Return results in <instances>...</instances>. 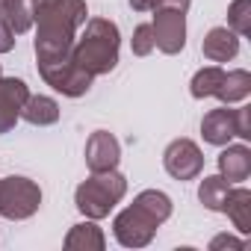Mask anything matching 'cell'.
Instances as JSON below:
<instances>
[{
  "label": "cell",
  "mask_w": 251,
  "mask_h": 251,
  "mask_svg": "<svg viewBox=\"0 0 251 251\" xmlns=\"http://www.w3.org/2000/svg\"><path fill=\"white\" fill-rule=\"evenodd\" d=\"M86 0H39L33 6L36 65H50L74 56L77 30L86 24Z\"/></svg>",
  "instance_id": "cell-1"
},
{
  "label": "cell",
  "mask_w": 251,
  "mask_h": 251,
  "mask_svg": "<svg viewBox=\"0 0 251 251\" xmlns=\"http://www.w3.org/2000/svg\"><path fill=\"white\" fill-rule=\"evenodd\" d=\"M83 36L74 42V59L83 71H89L92 77L109 74L118 65V48H121V36L118 27L106 18H86L83 24Z\"/></svg>",
  "instance_id": "cell-2"
},
{
  "label": "cell",
  "mask_w": 251,
  "mask_h": 251,
  "mask_svg": "<svg viewBox=\"0 0 251 251\" xmlns=\"http://www.w3.org/2000/svg\"><path fill=\"white\" fill-rule=\"evenodd\" d=\"M127 195V177L121 172L109 169V172H92V177H86L77 192H74V204L86 219H103L109 216V210Z\"/></svg>",
  "instance_id": "cell-3"
},
{
  "label": "cell",
  "mask_w": 251,
  "mask_h": 251,
  "mask_svg": "<svg viewBox=\"0 0 251 251\" xmlns=\"http://www.w3.org/2000/svg\"><path fill=\"white\" fill-rule=\"evenodd\" d=\"M42 207V189L36 180L12 175V177H0V216L9 222H24L36 216Z\"/></svg>",
  "instance_id": "cell-4"
},
{
  "label": "cell",
  "mask_w": 251,
  "mask_h": 251,
  "mask_svg": "<svg viewBox=\"0 0 251 251\" xmlns=\"http://www.w3.org/2000/svg\"><path fill=\"white\" fill-rule=\"evenodd\" d=\"M160 225H163V222H160L151 210H145L142 204L133 201L127 210H121V213L115 216L112 233H115V239H118L124 248H145V245L154 239V233H157Z\"/></svg>",
  "instance_id": "cell-5"
},
{
  "label": "cell",
  "mask_w": 251,
  "mask_h": 251,
  "mask_svg": "<svg viewBox=\"0 0 251 251\" xmlns=\"http://www.w3.org/2000/svg\"><path fill=\"white\" fill-rule=\"evenodd\" d=\"M151 30H154V45L163 53L175 56L186 48V12L172 9V6H160V9H154Z\"/></svg>",
  "instance_id": "cell-6"
},
{
  "label": "cell",
  "mask_w": 251,
  "mask_h": 251,
  "mask_svg": "<svg viewBox=\"0 0 251 251\" xmlns=\"http://www.w3.org/2000/svg\"><path fill=\"white\" fill-rule=\"evenodd\" d=\"M163 166L175 180H192L204 169V154L192 139H175L163 151Z\"/></svg>",
  "instance_id": "cell-7"
},
{
  "label": "cell",
  "mask_w": 251,
  "mask_h": 251,
  "mask_svg": "<svg viewBox=\"0 0 251 251\" xmlns=\"http://www.w3.org/2000/svg\"><path fill=\"white\" fill-rule=\"evenodd\" d=\"M27 98L30 89L21 77H0V133H9L15 127Z\"/></svg>",
  "instance_id": "cell-8"
},
{
  "label": "cell",
  "mask_w": 251,
  "mask_h": 251,
  "mask_svg": "<svg viewBox=\"0 0 251 251\" xmlns=\"http://www.w3.org/2000/svg\"><path fill=\"white\" fill-rule=\"evenodd\" d=\"M121 160V145L109 130H95L86 139V166L89 172H109Z\"/></svg>",
  "instance_id": "cell-9"
},
{
  "label": "cell",
  "mask_w": 251,
  "mask_h": 251,
  "mask_svg": "<svg viewBox=\"0 0 251 251\" xmlns=\"http://www.w3.org/2000/svg\"><path fill=\"white\" fill-rule=\"evenodd\" d=\"M201 136L210 145H219V148L227 145L236 136V109H227V106L210 109L201 121Z\"/></svg>",
  "instance_id": "cell-10"
},
{
  "label": "cell",
  "mask_w": 251,
  "mask_h": 251,
  "mask_svg": "<svg viewBox=\"0 0 251 251\" xmlns=\"http://www.w3.org/2000/svg\"><path fill=\"white\" fill-rule=\"evenodd\" d=\"M201 50L210 62H227L239 53V36L230 30V27H213L204 42H201Z\"/></svg>",
  "instance_id": "cell-11"
},
{
  "label": "cell",
  "mask_w": 251,
  "mask_h": 251,
  "mask_svg": "<svg viewBox=\"0 0 251 251\" xmlns=\"http://www.w3.org/2000/svg\"><path fill=\"white\" fill-rule=\"evenodd\" d=\"M219 175L227 183H242L251 175V151L248 145H227L219 154Z\"/></svg>",
  "instance_id": "cell-12"
},
{
  "label": "cell",
  "mask_w": 251,
  "mask_h": 251,
  "mask_svg": "<svg viewBox=\"0 0 251 251\" xmlns=\"http://www.w3.org/2000/svg\"><path fill=\"white\" fill-rule=\"evenodd\" d=\"M222 213H227V216H230L233 227H236L242 236H248V233H251V192H248L245 186L227 189L225 204H222Z\"/></svg>",
  "instance_id": "cell-13"
},
{
  "label": "cell",
  "mask_w": 251,
  "mask_h": 251,
  "mask_svg": "<svg viewBox=\"0 0 251 251\" xmlns=\"http://www.w3.org/2000/svg\"><path fill=\"white\" fill-rule=\"evenodd\" d=\"M103 245H106V239H103V230L95 225V219L74 225L65 236L68 251H103Z\"/></svg>",
  "instance_id": "cell-14"
},
{
  "label": "cell",
  "mask_w": 251,
  "mask_h": 251,
  "mask_svg": "<svg viewBox=\"0 0 251 251\" xmlns=\"http://www.w3.org/2000/svg\"><path fill=\"white\" fill-rule=\"evenodd\" d=\"M21 118L36 124V127H48V124H56L59 121V103L48 95H30L24 100V109H21Z\"/></svg>",
  "instance_id": "cell-15"
},
{
  "label": "cell",
  "mask_w": 251,
  "mask_h": 251,
  "mask_svg": "<svg viewBox=\"0 0 251 251\" xmlns=\"http://www.w3.org/2000/svg\"><path fill=\"white\" fill-rule=\"evenodd\" d=\"M251 95V74L245 68H236V71H225V80L219 86V100L222 103H236V100H245Z\"/></svg>",
  "instance_id": "cell-16"
},
{
  "label": "cell",
  "mask_w": 251,
  "mask_h": 251,
  "mask_svg": "<svg viewBox=\"0 0 251 251\" xmlns=\"http://www.w3.org/2000/svg\"><path fill=\"white\" fill-rule=\"evenodd\" d=\"M222 80H225V68H219V65H207V68H201V71L192 77L189 92H192V98H198V100H204V98H216Z\"/></svg>",
  "instance_id": "cell-17"
},
{
  "label": "cell",
  "mask_w": 251,
  "mask_h": 251,
  "mask_svg": "<svg viewBox=\"0 0 251 251\" xmlns=\"http://www.w3.org/2000/svg\"><path fill=\"white\" fill-rule=\"evenodd\" d=\"M230 183L222 177V175H213V177H204L201 186H198V201L213 210V213H222V204H225V195H227Z\"/></svg>",
  "instance_id": "cell-18"
},
{
  "label": "cell",
  "mask_w": 251,
  "mask_h": 251,
  "mask_svg": "<svg viewBox=\"0 0 251 251\" xmlns=\"http://www.w3.org/2000/svg\"><path fill=\"white\" fill-rule=\"evenodd\" d=\"M227 27L236 36H248L251 33V0H233L227 6Z\"/></svg>",
  "instance_id": "cell-19"
},
{
  "label": "cell",
  "mask_w": 251,
  "mask_h": 251,
  "mask_svg": "<svg viewBox=\"0 0 251 251\" xmlns=\"http://www.w3.org/2000/svg\"><path fill=\"white\" fill-rule=\"evenodd\" d=\"M130 48H133L136 56H148V53H154L157 45H154V30H151V24H139V27L133 30Z\"/></svg>",
  "instance_id": "cell-20"
},
{
  "label": "cell",
  "mask_w": 251,
  "mask_h": 251,
  "mask_svg": "<svg viewBox=\"0 0 251 251\" xmlns=\"http://www.w3.org/2000/svg\"><path fill=\"white\" fill-rule=\"evenodd\" d=\"M189 3L192 0H130V6L136 12H154L160 6H172V9H180V12H189Z\"/></svg>",
  "instance_id": "cell-21"
},
{
  "label": "cell",
  "mask_w": 251,
  "mask_h": 251,
  "mask_svg": "<svg viewBox=\"0 0 251 251\" xmlns=\"http://www.w3.org/2000/svg\"><path fill=\"white\" fill-rule=\"evenodd\" d=\"M236 136L245 139V142L251 139V106L248 103L236 109Z\"/></svg>",
  "instance_id": "cell-22"
},
{
  "label": "cell",
  "mask_w": 251,
  "mask_h": 251,
  "mask_svg": "<svg viewBox=\"0 0 251 251\" xmlns=\"http://www.w3.org/2000/svg\"><path fill=\"white\" fill-rule=\"evenodd\" d=\"M222 248L242 251V248H245V242H242V239H236V236H230V233H219V236H213V239H210V251H222Z\"/></svg>",
  "instance_id": "cell-23"
},
{
  "label": "cell",
  "mask_w": 251,
  "mask_h": 251,
  "mask_svg": "<svg viewBox=\"0 0 251 251\" xmlns=\"http://www.w3.org/2000/svg\"><path fill=\"white\" fill-rule=\"evenodd\" d=\"M15 48V33H12V27L6 24V18L0 15V53H9Z\"/></svg>",
  "instance_id": "cell-24"
},
{
  "label": "cell",
  "mask_w": 251,
  "mask_h": 251,
  "mask_svg": "<svg viewBox=\"0 0 251 251\" xmlns=\"http://www.w3.org/2000/svg\"><path fill=\"white\" fill-rule=\"evenodd\" d=\"M0 15H3V12H0Z\"/></svg>",
  "instance_id": "cell-25"
},
{
  "label": "cell",
  "mask_w": 251,
  "mask_h": 251,
  "mask_svg": "<svg viewBox=\"0 0 251 251\" xmlns=\"http://www.w3.org/2000/svg\"><path fill=\"white\" fill-rule=\"evenodd\" d=\"M0 77H3V74H0Z\"/></svg>",
  "instance_id": "cell-26"
}]
</instances>
